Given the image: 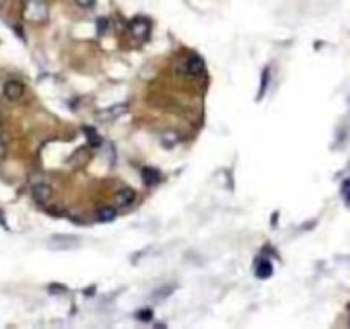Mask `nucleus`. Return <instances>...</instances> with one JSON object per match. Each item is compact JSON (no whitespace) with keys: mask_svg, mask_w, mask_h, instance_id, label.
Here are the masks:
<instances>
[{"mask_svg":"<svg viewBox=\"0 0 350 329\" xmlns=\"http://www.w3.org/2000/svg\"><path fill=\"white\" fill-rule=\"evenodd\" d=\"M24 17L33 23H43L48 17V7L43 0H28L24 7Z\"/></svg>","mask_w":350,"mask_h":329,"instance_id":"nucleus-1","label":"nucleus"},{"mask_svg":"<svg viewBox=\"0 0 350 329\" xmlns=\"http://www.w3.org/2000/svg\"><path fill=\"white\" fill-rule=\"evenodd\" d=\"M81 240L72 237V235H57L50 240V247L55 250H71L79 247Z\"/></svg>","mask_w":350,"mask_h":329,"instance_id":"nucleus-2","label":"nucleus"},{"mask_svg":"<svg viewBox=\"0 0 350 329\" xmlns=\"http://www.w3.org/2000/svg\"><path fill=\"white\" fill-rule=\"evenodd\" d=\"M4 95L9 101H17L21 100L23 95H24V86L21 81H16V79H11L6 82V86H4Z\"/></svg>","mask_w":350,"mask_h":329,"instance_id":"nucleus-3","label":"nucleus"},{"mask_svg":"<svg viewBox=\"0 0 350 329\" xmlns=\"http://www.w3.org/2000/svg\"><path fill=\"white\" fill-rule=\"evenodd\" d=\"M186 72L192 77H199L204 74V60L199 55H191L186 62Z\"/></svg>","mask_w":350,"mask_h":329,"instance_id":"nucleus-4","label":"nucleus"},{"mask_svg":"<svg viewBox=\"0 0 350 329\" xmlns=\"http://www.w3.org/2000/svg\"><path fill=\"white\" fill-rule=\"evenodd\" d=\"M129 29L132 33V36L142 41V40H146L148 33H150V23H148L146 19H142V17H137V19H134V21L131 23Z\"/></svg>","mask_w":350,"mask_h":329,"instance_id":"nucleus-5","label":"nucleus"},{"mask_svg":"<svg viewBox=\"0 0 350 329\" xmlns=\"http://www.w3.org/2000/svg\"><path fill=\"white\" fill-rule=\"evenodd\" d=\"M33 198L38 204H47L52 199V187L47 184H38L33 189Z\"/></svg>","mask_w":350,"mask_h":329,"instance_id":"nucleus-6","label":"nucleus"},{"mask_svg":"<svg viewBox=\"0 0 350 329\" xmlns=\"http://www.w3.org/2000/svg\"><path fill=\"white\" fill-rule=\"evenodd\" d=\"M134 199H136V194L132 189H122L115 195V203L119 206H131L134 203Z\"/></svg>","mask_w":350,"mask_h":329,"instance_id":"nucleus-7","label":"nucleus"},{"mask_svg":"<svg viewBox=\"0 0 350 329\" xmlns=\"http://www.w3.org/2000/svg\"><path fill=\"white\" fill-rule=\"evenodd\" d=\"M271 274H273V266H271V262L266 261V259H261V261L256 264V276L261 279H266V278H270Z\"/></svg>","mask_w":350,"mask_h":329,"instance_id":"nucleus-8","label":"nucleus"},{"mask_svg":"<svg viewBox=\"0 0 350 329\" xmlns=\"http://www.w3.org/2000/svg\"><path fill=\"white\" fill-rule=\"evenodd\" d=\"M160 179H161V175H160L156 170H153V168H148V170H145V182H146L148 185L158 184Z\"/></svg>","mask_w":350,"mask_h":329,"instance_id":"nucleus-9","label":"nucleus"},{"mask_svg":"<svg viewBox=\"0 0 350 329\" xmlns=\"http://www.w3.org/2000/svg\"><path fill=\"white\" fill-rule=\"evenodd\" d=\"M268 82H270V69H264L263 71V76H261V87H259V93H258V100L264 96L266 90H268Z\"/></svg>","mask_w":350,"mask_h":329,"instance_id":"nucleus-10","label":"nucleus"},{"mask_svg":"<svg viewBox=\"0 0 350 329\" xmlns=\"http://www.w3.org/2000/svg\"><path fill=\"white\" fill-rule=\"evenodd\" d=\"M98 216H100L101 222H113L115 216H117V211L113 208H103V209H100Z\"/></svg>","mask_w":350,"mask_h":329,"instance_id":"nucleus-11","label":"nucleus"},{"mask_svg":"<svg viewBox=\"0 0 350 329\" xmlns=\"http://www.w3.org/2000/svg\"><path fill=\"white\" fill-rule=\"evenodd\" d=\"M86 134H88V139H90V142H93V144H100V137H98V134L95 130L91 129H86Z\"/></svg>","mask_w":350,"mask_h":329,"instance_id":"nucleus-12","label":"nucleus"},{"mask_svg":"<svg viewBox=\"0 0 350 329\" xmlns=\"http://www.w3.org/2000/svg\"><path fill=\"white\" fill-rule=\"evenodd\" d=\"M76 4L83 9H90L96 4V0H76Z\"/></svg>","mask_w":350,"mask_h":329,"instance_id":"nucleus-13","label":"nucleus"},{"mask_svg":"<svg viewBox=\"0 0 350 329\" xmlns=\"http://www.w3.org/2000/svg\"><path fill=\"white\" fill-rule=\"evenodd\" d=\"M151 316H153L151 311H139L137 312V319H139V321H151Z\"/></svg>","mask_w":350,"mask_h":329,"instance_id":"nucleus-14","label":"nucleus"},{"mask_svg":"<svg viewBox=\"0 0 350 329\" xmlns=\"http://www.w3.org/2000/svg\"><path fill=\"white\" fill-rule=\"evenodd\" d=\"M6 153V146H4V129H2V122H0V160L4 158Z\"/></svg>","mask_w":350,"mask_h":329,"instance_id":"nucleus-15","label":"nucleus"},{"mask_svg":"<svg viewBox=\"0 0 350 329\" xmlns=\"http://www.w3.org/2000/svg\"><path fill=\"white\" fill-rule=\"evenodd\" d=\"M343 198H345V201H347V203L350 204V180H347L343 184Z\"/></svg>","mask_w":350,"mask_h":329,"instance_id":"nucleus-16","label":"nucleus"}]
</instances>
